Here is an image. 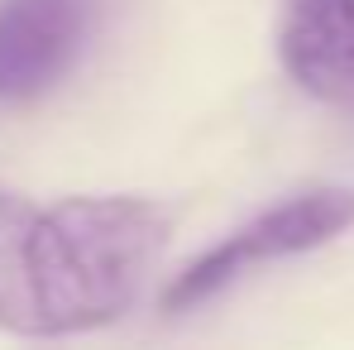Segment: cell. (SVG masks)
Segmentation results:
<instances>
[{
    "label": "cell",
    "mask_w": 354,
    "mask_h": 350,
    "mask_svg": "<svg viewBox=\"0 0 354 350\" xmlns=\"http://www.w3.org/2000/svg\"><path fill=\"white\" fill-rule=\"evenodd\" d=\"M168 245V211L144 197H67L29 207L19 231L24 336H67L124 317Z\"/></svg>",
    "instance_id": "6da1fadb"
},
{
    "label": "cell",
    "mask_w": 354,
    "mask_h": 350,
    "mask_svg": "<svg viewBox=\"0 0 354 350\" xmlns=\"http://www.w3.org/2000/svg\"><path fill=\"white\" fill-rule=\"evenodd\" d=\"M354 226V192L350 187H316L301 192L292 202L254 216L249 226H239L230 240H221L216 250H206L187 274H177V283L168 288L163 307L168 312H187L206 297H216L221 288H230L235 279H244L259 264L288 259V254H306L326 240H335L340 231Z\"/></svg>",
    "instance_id": "7a4b0ae2"
},
{
    "label": "cell",
    "mask_w": 354,
    "mask_h": 350,
    "mask_svg": "<svg viewBox=\"0 0 354 350\" xmlns=\"http://www.w3.org/2000/svg\"><path fill=\"white\" fill-rule=\"evenodd\" d=\"M91 0H0V101L48 91L86 44Z\"/></svg>",
    "instance_id": "3957f363"
},
{
    "label": "cell",
    "mask_w": 354,
    "mask_h": 350,
    "mask_svg": "<svg viewBox=\"0 0 354 350\" xmlns=\"http://www.w3.org/2000/svg\"><path fill=\"white\" fill-rule=\"evenodd\" d=\"M283 67L301 91L354 106V0H288Z\"/></svg>",
    "instance_id": "277c9868"
},
{
    "label": "cell",
    "mask_w": 354,
    "mask_h": 350,
    "mask_svg": "<svg viewBox=\"0 0 354 350\" xmlns=\"http://www.w3.org/2000/svg\"><path fill=\"white\" fill-rule=\"evenodd\" d=\"M29 207L34 202H24L19 192L0 187V326L5 331H19V336H24V307H19V269H15V254H19V231H24Z\"/></svg>",
    "instance_id": "5b68a950"
}]
</instances>
